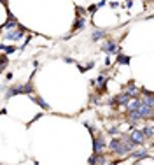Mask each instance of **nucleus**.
Returning a JSON list of instances; mask_svg holds the SVG:
<instances>
[{"label": "nucleus", "mask_w": 154, "mask_h": 165, "mask_svg": "<svg viewBox=\"0 0 154 165\" xmlns=\"http://www.w3.org/2000/svg\"><path fill=\"white\" fill-rule=\"evenodd\" d=\"M132 93L130 91H124V93L117 95V97H114V99L110 100V104H119V105H128L130 104V100H132Z\"/></svg>", "instance_id": "1"}, {"label": "nucleus", "mask_w": 154, "mask_h": 165, "mask_svg": "<svg viewBox=\"0 0 154 165\" xmlns=\"http://www.w3.org/2000/svg\"><path fill=\"white\" fill-rule=\"evenodd\" d=\"M16 27H18V23H16V19H14V18H11L7 23H4V25H2V28H4V30H14Z\"/></svg>", "instance_id": "8"}, {"label": "nucleus", "mask_w": 154, "mask_h": 165, "mask_svg": "<svg viewBox=\"0 0 154 165\" xmlns=\"http://www.w3.org/2000/svg\"><path fill=\"white\" fill-rule=\"evenodd\" d=\"M105 30H95L93 32V35H91V39H93V40H100V39H103L105 37Z\"/></svg>", "instance_id": "9"}, {"label": "nucleus", "mask_w": 154, "mask_h": 165, "mask_svg": "<svg viewBox=\"0 0 154 165\" xmlns=\"http://www.w3.org/2000/svg\"><path fill=\"white\" fill-rule=\"evenodd\" d=\"M117 132H119V128H117V127H110L109 128V133H112V135H114V133H117Z\"/></svg>", "instance_id": "16"}, {"label": "nucleus", "mask_w": 154, "mask_h": 165, "mask_svg": "<svg viewBox=\"0 0 154 165\" xmlns=\"http://www.w3.org/2000/svg\"><path fill=\"white\" fill-rule=\"evenodd\" d=\"M0 48H2V51H4V53H14V51H16V48H14V46H6L4 42H2V46H0Z\"/></svg>", "instance_id": "13"}, {"label": "nucleus", "mask_w": 154, "mask_h": 165, "mask_svg": "<svg viewBox=\"0 0 154 165\" xmlns=\"http://www.w3.org/2000/svg\"><path fill=\"white\" fill-rule=\"evenodd\" d=\"M96 9H98V6H91V7H89V12H93V11H96Z\"/></svg>", "instance_id": "17"}, {"label": "nucleus", "mask_w": 154, "mask_h": 165, "mask_svg": "<svg viewBox=\"0 0 154 165\" xmlns=\"http://www.w3.org/2000/svg\"><path fill=\"white\" fill-rule=\"evenodd\" d=\"M6 67H7V58H6V55H2V67H0V69L4 70Z\"/></svg>", "instance_id": "15"}, {"label": "nucleus", "mask_w": 154, "mask_h": 165, "mask_svg": "<svg viewBox=\"0 0 154 165\" xmlns=\"http://www.w3.org/2000/svg\"><path fill=\"white\" fill-rule=\"evenodd\" d=\"M103 149H105V141H103V137L98 133V135L93 139V151L95 153H102Z\"/></svg>", "instance_id": "3"}, {"label": "nucleus", "mask_w": 154, "mask_h": 165, "mask_svg": "<svg viewBox=\"0 0 154 165\" xmlns=\"http://www.w3.org/2000/svg\"><path fill=\"white\" fill-rule=\"evenodd\" d=\"M144 135H145V139L152 137V135H154V128L152 127H145V128H144Z\"/></svg>", "instance_id": "12"}, {"label": "nucleus", "mask_w": 154, "mask_h": 165, "mask_svg": "<svg viewBox=\"0 0 154 165\" xmlns=\"http://www.w3.org/2000/svg\"><path fill=\"white\" fill-rule=\"evenodd\" d=\"M23 33H25V28H19V30H12V32L9 33H4V40H18V39H21L23 37Z\"/></svg>", "instance_id": "2"}, {"label": "nucleus", "mask_w": 154, "mask_h": 165, "mask_svg": "<svg viewBox=\"0 0 154 165\" xmlns=\"http://www.w3.org/2000/svg\"><path fill=\"white\" fill-rule=\"evenodd\" d=\"M84 25H86V21H84L83 18H77L75 21H74V27H72V32H75V30H81V28H84Z\"/></svg>", "instance_id": "7"}, {"label": "nucleus", "mask_w": 154, "mask_h": 165, "mask_svg": "<svg viewBox=\"0 0 154 165\" xmlns=\"http://www.w3.org/2000/svg\"><path fill=\"white\" fill-rule=\"evenodd\" d=\"M130 139H132V142L135 144V146H138V144H142L144 141H145L144 130H133V133L130 135Z\"/></svg>", "instance_id": "4"}, {"label": "nucleus", "mask_w": 154, "mask_h": 165, "mask_svg": "<svg viewBox=\"0 0 154 165\" xmlns=\"http://www.w3.org/2000/svg\"><path fill=\"white\" fill-rule=\"evenodd\" d=\"M117 63H124V65H128V63H130V56L117 55Z\"/></svg>", "instance_id": "11"}, {"label": "nucleus", "mask_w": 154, "mask_h": 165, "mask_svg": "<svg viewBox=\"0 0 154 165\" xmlns=\"http://www.w3.org/2000/svg\"><path fill=\"white\" fill-rule=\"evenodd\" d=\"M88 163H89V165H103V163H105L103 153H93V156H89Z\"/></svg>", "instance_id": "5"}, {"label": "nucleus", "mask_w": 154, "mask_h": 165, "mask_svg": "<svg viewBox=\"0 0 154 165\" xmlns=\"http://www.w3.org/2000/svg\"><path fill=\"white\" fill-rule=\"evenodd\" d=\"M102 49L107 51L109 55H114V53H117V44H116V40H105V44L102 46Z\"/></svg>", "instance_id": "6"}, {"label": "nucleus", "mask_w": 154, "mask_h": 165, "mask_svg": "<svg viewBox=\"0 0 154 165\" xmlns=\"http://www.w3.org/2000/svg\"><path fill=\"white\" fill-rule=\"evenodd\" d=\"M132 156H133V158H145L147 153H145V151H137V153H133Z\"/></svg>", "instance_id": "14"}, {"label": "nucleus", "mask_w": 154, "mask_h": 165, "mask_svg": "<svg viewBox=\"0 0 154 165\" xmlns=\"http://www.w3.org/2000/svg\"><path fill=\"white\" fill-rule=\"evenodd\" d=\"M151 120H154V107H152V118H151Z\"/></svg>", "instance_id": "18"}, {"label": "nucleus", "mask_w": 154, "mask_h": 165, "mask_svg": "<svg viewBox=\"0 0 154 165\" xmlns=\"http://www.w3.org/2000/svg\"><path fill=\"white\" fill-rule=\"evenodd\" d=\"M32 100H33V102H37V104L40 105V107H42V109L49 111V105L46 104V102H44V100H42V99H38V97H32Z\"/></svg>", "instance_id": "10"}]
</instances>
